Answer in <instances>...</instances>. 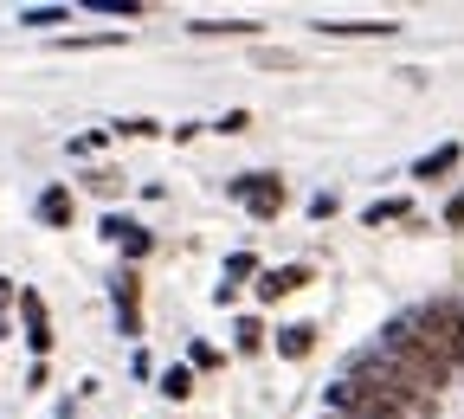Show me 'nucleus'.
Here are the masks:
<instances>
[{
  "label": "nucleus",
  "instance_id": "1",
  "mask_svg": "<svg viewBox=\"0 0 464 419\" xmlns=\"http://www.w3.org/2000/svg\"><path fill=\"white\" fill-rule=\"evenodd\" d=\"M420 342H426V355H439V362L451 368L458 355H464V323H458V310H451V304H432V310H426V336H420Z\"/></svg>",
  "mask_w": 464,
  "mask_h": 419
},
{
  "label": "nucleus",
  "instance_id": "2",
  "mask_svg": "<svg viewBox=\"0 0 464 419\" xmlns=\"http://www.w3.org/2000/svg\"><path fill=\"white\" fill-rule=\"evenodd\" d=\"M239 200H246L252 213H277V207H284V181H271V174H246V181H239Z\"/></svg>",
  "mask_w": 464,
  "mask_h": 419
},
{
  "label": "nucleus",
  "instance_id": "3",
  "mask_svg": "<svg viewBox=\"0 0 464 419\" xmlns=\"http://www.w3.org/2000/svg\"><path fill=\"white\" fill-rule=\"evenodd\" d=\"M304 284H310V271H304V265H284V271H265V278H258V297H265V304H277V297L304 290Z\"/></svg>",
  "mask_w": 464,
  "mask_h": 419
},
{
  "label": "nucleus",
  "instance_id": "4",
  "mask_svg": "<svg viewBox=\"0 0 464 419\" xmlns=\"http://www.w3.org/2000/svg\"><path fill=\"white\" fill-rule=\"evenodd\" d=\"M39 219H45V226H72V194H65V188H52V194L39 200Z\"/></svg>",
  "mask_w": 464,
  "mask_h": 419
},
{
  "label": "nucleus",
  "instance_id": "5",
  "mask_svg": "<svg viewBox=\"0 0 464 419\" xmlns=\"http://www.w3.org/2000/svg\"><path fill=\"white\" fill-rule=\"evenodd\" d=\"M323 33H342V39H368V33H400L393 20H335V26H323Z\"/></svg>",
  "mask_w": 464,
  "mask_h": 419
},
{
  "label": "nucleus",
  "instance_id": "6",
  "mask_svg": "<svg viewBox=\"0 0 464 419\" xmlns=\"http://www.w3.org/2000/svg\"><path fill=\"white\" fill-rule=\"evenodd\" d=\"M277 348H284V355H310V348H316V329H310V323L284 329V336H277Z\"/></svg>",
  "mask_w": 464,
  "mask_h": 419
},
{
  "label": "nucleus",
  "instance_id": "7",
  "mask_svg": "<svg viewBox=\"0 0 464 419\" xmlns=\"http://www.w3.org/2000/svg\"><path fill=\"white\" fill-rule=\"evenodd\" d=\"M26 329H33V336H26L33 348H52V329H45V310H39V297H26Z\"/></svg>",
  "mask_w": 464,
  "mask_h": 419
},
{
  "label": "nucleus",
  "instance_id": "8",
  "mask_svg": "<svg viewBox=\"0 0 464 419\" xmlns=\"http://www.w3.org/2000/svg\"><path fill=\"white\" fill-rule=\"evenodd\" d=\"M110 232H116V239H123V246H130V252H149V232H142V226H130V219H110Z\"/></svg>",
  "mask_w": 464,
  "mask_h": 419
},
{
  "label": "nucleus",
  "instance_id": "9",
  "mask_svg": "<svg viewBox=\"0 0 464 419\" xmlns=\"http://www.w3.org/2000/svg\"><path fill=\"white\" fill-rule=\"evenodd\" d=\"M161 394H168V400H188V394H194L188 368H168V375H161Z\"/></svg>",
  "mask_w": 464,
  "mask_h": 419
},
{
  "label": "nucleus",
  "instance_id": "10",
  "mask_svg": "<svg viewBox=\"0 0 464 419\" xmlns=\"http://www.w3.org/2000/svg\"><path fill=\"white\" fill-rule=\"evenodd\" d=\"M445 168H458V149H439V155H426V161H420V181H432V174H445Z\"/></svg>",
  "mask_w": 464,
  "mask_h": 419
},
{
  "label": "nucleus",
  "instance_id": "11",
  "mask_svg": "<svg viewBox=\"0 0 464 419\" xmlns=\"http://www.w3.org/2000/svg\"><path fill=\"white\" fill-rule=\"evenodd\" d=\"M194 33H258V26L252 20H200Z\"/></svg>",
  "mask_w": 464,
  "mask_h": 419
},
{
  "label": "nucleus",
  "instance_id": "12",
  "mask_svg": "<svg viewBox=\"0 0 464 419\" xmlns=\"http://www.w3.org/2000/svg\"><path fill=\"white\" fill-rule=\"evenodd\" d=\"M239 348H246V355L265 348V329H258V323H239Z\"/></svg>",
  "mask_w": 464,
  "mask_h": 419
},
{
  "label": "nucleus",
  "instance_id": "13",
  "mask_svg": "<svg viewBox=\"0 0 464 419\" xmlns=\"http://www.w3.org/2000/svg\"><path fill=\"white\" fill-rule=\"evenodd\" d=\"M445 226H464V194H458V200L445 207Z\"/></svg>",
  "mask_w": 464,
  "mask_h": 419
}]
</instances>
